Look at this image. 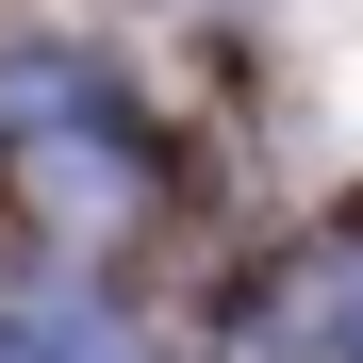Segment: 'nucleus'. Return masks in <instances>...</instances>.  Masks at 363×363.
Returning <instances> with one entry per match:
<instances>
[{
    "label": "nucleus",
    "mask_w": 363,
    "mask_h": 363,
    "mask_svg": "<svg viewBox=\"0 0 363 363\" xmlns=\"http://www.w3.org/2000/svg\"><path fill=\"white\" fill-rule=\"evenodd\" d=\"M0 165H17V215L67 231V248H116L149 215V116L116 99L83 50H0Z\"/></svg>",
    "instance_id": "obj_1"
},
{
    "label": "nucleus",
    "mask_w": 363,
    "mask_h": 363,
    "mask_svg": "<svg viewBox=\"0 0 363 363\" xmlns=\"http://www.w3.org/2000/svg\"><path fill=\"white\" fill-rule=\"evenodd\" d=\"M0 363H133V330H116L83 281H50V297H17V314H0Z\"/></svg>",
    "instance_id": "obj_3"
},
{
    "label": "nucleus",
    "mask_w": 363,
    "mask_h": 363,
    "mask_svg": "<svg viewBox=\"0 0 363 363\" xmlns=\"http://www.w3.org/2000/svg\"><path fill=\"white\" fill-rule=\"evenodd\" d=\"M231 363H363V231H314V248L231 314Z\"/></svg>",
    "instance_id": "obj_2"
}]
</instances>
